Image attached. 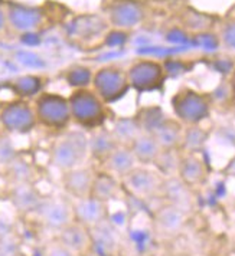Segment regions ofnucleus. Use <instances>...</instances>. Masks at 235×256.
Masks as SVG:
<instances>
[{
	"instance_id": "f257e3e1",
	"label": "nucleus",
	"mask_w": 235,
	"mask_h": 256,
	"mask_svg": "<svg viewBox=\"0 0 235 256\" xmlns=\"http://www.w3.org/2000/svg\"><path fill=\"white\" fill-rule=\"evenodd\" d=\"M88 156V136L81 130L65 131L52 142L49 150L51 163L59 172L84 166Z\"/></svg>"
},
{
	"instance_id": "f03ea898",
	"label": "nucleus",
	"mask_w": 235,
	"mask_h": 256,
	"mask_svg": "<svg viewBox=\"0 0 235 256\" xmlns=\"http://www.w3.org/2000/svg\"><path fill=\"white\" fill-rule=\"evenodd\" d=\"M71 120L88 131L103 127L107 121V104L91 90H74L68 96Z\"/></svg>"
},
{
	"instance_id": "7ed1b4c3",
	"label": "nucleus",
	"mask_w": 235,
	"mask_h": 256,
	"mask_svg": "<svg viewBox=\"0 0 235 256\" xmlns=\"http://www.w3.org/2000/svg\"><path fill=\"white\" fill-rule=\"evenodd\" d=\"M212 104V95L199 92L192 88L179 90L170 100L173 114L183 126H198L206 118H209Z\"/></svg>"
},
{
	"instance_id": "20e7f679",
	"label": "nucleus",
	"mask_w": 235,
	"mask_h": 256,
	"mask_svg": "<svg viewBox=\"0 0 235 256\" xmlns=\"http://www.w3.org/2000/svg\"><path fill=\"white\" fill-rule=\"evenodd\" d=\"M34 110L38 126L48 130L62 131L72 121L68 96L61 94L42 91L34 101Z\"/></svg>"
},
{
	"instance_id": "39448f33",
	"label": "nucleus",
	"mask_w": 235,
	"mask_h": 256,
	"mask_svg": "<svg viewBox=\"0 0 235 256\" xmlns=\"http://www.w3.org/2000/svg\"><path fill=\"white\" fill-rule=\"evenodd\" d=\"M91 86V90L107 105L120 101L130 90L127 74L116 66H106L97 70L93 75Z\"/></svg>"
},
{
	"instance_id": "423d86ee",
	"label": "nucleus",
	"mask_w": 235,
	"mask_h": 256,
	"mask_svg": "<svg viewBox=\"0 0 235 256\" xmlns=\"http://www.w3.org/2000/svg\"><path fill=\"white\" fill-rule=\"evenodd\" d=\"M2 130L11 134H29L38 126L34 105L26 100H13L0 106Z\"/></svg>"
},
{
	"instance_id": "0eeeda50",
	"label": "nucleus",
	"mask_w": 235,
	"mask_h": 256,
	"mask_svg": "<svg viewBox=\"0 0 235 256\" xmlns=\"http://www.w3.org/2000/svg\"><path fill=\"white\" fill-rule=\"evenodd\" d=\"M126 74L130 90H134L137 92L157 91L165 85L167 78L165 66L160 62L150 59H141L134 62Z\"/></svg>"
},
{
	"instance_id": "6e6552de",
	"label": "nucleus",
	"mask_w": 235,
	"mask_h": 256,
	"mask_svg": "<svg viewBox=\"0 0 235 256\" xmlns=\"http://www.w3.org/2000/svg\"><path fill=\"white\" fill-rule=\"evenodd\" d=\"M163 176L146 166H136L131 172L121 177L123 187L139 198H147L160 192Z\"/></svg>"
},
{
	"instance_id": "1a4fd4ad",
	"label": "nucleus",
	"mask_w": 235,
	"mask_h": 256,
	"mask_svg": "<svg viewBox=\"0 0 235 256\" xmlns=\"http://www.w3.org/2000/svg\"><path fill=\"white\" fill-rule=\"evenodd\" d=\"M5 12L8 29L18 35L32 34L44 24V12L35 6L8 3L5 6Z\"/></svg>"
},
{
	"instance_id": "9d476101",
	"label": "nucleus",
	"mask_w": 235,
	"mask_h": 256,
	"mask_svg": "<svg viewBox=\"0 0 235 256\" xmlns=\"http://www.w3.org/2000/svg\"><path fill=\"white\" fill-rule=\"evenodd\" d=\"M35 213L48 229L55 232H59L62 228H65L74 220L72 204L65 198H42Z\"/></svg>"
},
{
	"instance_id": "9b49d317",
	"label": "nucleus",
	"mask_w": 235,
	"mask_h": 256,
	"mask_svg": "<svg viewBox=\"0 0 235 256\" xmlns=\"http://www.w3.org/2000/svg\"><path fill=\"white\" fill-rule=\"evenodd\" d=\"M144 9L136 0H117L108 9V22L118 30H129L141 24Z\"/></svg>"
},
{
	"instance_id": "f8f14e48",
	"label": "nucleus",
	"mask_w": 235,
	"mask_h": 256,
	"mask_svg": "<svg viewBox=\"0 0 235 256\" xmlns=\"http://www.w3.org/2000/svg\"><path fill=\"white\" fill-rule=\"evenodd\" d=\"M57 242L67 248L75 256L87 255L94 248L90 229L77 220H72L70 224L59 230Z\"/></svg>"
},
{
	"instance_id": "ddd939ff",
	"label": "nucleus",
	"mask_w": 235,
	"mask_h": 256,
	"mask_svg": "<svg viewBox=\"0 0 235 256\" xmlns=\"http://www.w3.org/2000/svg\"><path fill=\"white\" fill-rule=\"evenodd\" d=\"M94 176V170L87 166H80L67 172H62V187L71 198H90Z\"/></svg>"
},
{
	"instance_id": "4468645a",
	"label": "nucleus",
	"mask_w": 235,
	"mask_h": 256,
	"mask_svg": "<svg viewBox=\"0 0 235 256\" xmlns=\"http://www.w3.org/2000/svg\"><path fill=\"white\" fill-rule=\"evenodd\" d=\"M74 220L80 222L88 229L97 226L98 223L107 220V203L94 198H75L72 203Z\"/></svg>"
},
{
	"instance_id": "2eb2a0df",
	"label": "nucleus",
	"mask_w": 235,
	"mask_h": 256,
	"mask_svg": "<svg viewBox=\"0 0 235 256\" xmlns=\"http://www.w3.org/2000/svg\"><path fill=\"white\" fill-rule=\"evenodd\" d=\"M177 176L189 187L198 186L206 178V164L199 154L182 152L179 158Z\"/></svg>"
},
{
	"instance_id": "dca6fc26",
	"label": "nucleus",
	"mask_w": 235,
	"mask_h": 256,
	"mask_svg": "<svg viewBox=\"0 0 235 256\" xmlns=\"http://www.w3.org/2000/svg\"><path fill=\"white\" fill-rule=\"evenodd\" d=\"M160 193L165 196L167 204L176 206V208L185 210V212L192 208L190 187L185 184L177 174L163 177Z\"/></svg>"
},
{
	"instance_id": "f3484780",
	"label": "nucleus",
	"mask_w": 235,
	"mask_h": 256,
	"mask_svg": "<svg viewBox=\"0 0 235 256\" xmlns=\"http://www.w3.org/2000/svg\"><path fill=\"white\" fill-rule=\"evenodd\" d=\"M117 141L111 134V130L104 126L91 130L88 134V154L98 163H104L107 157L117 147Z\"/></svg>"
},
{
	"instance_id": "a211bd4d",
	"label": "nucleus",
	"mask_w": 235,
	"mask_h": 256,
	"mask_svg": "<svg viewBox=\"0 0 235 256\" xmlns=\"http://www.w3.org/2000/svg\"><path fill=\"white\" fill-rule=\"evenodd\" d=\"M9 198H11L13 208L21 213H25V214L35 213L36 209L41 204V202H42V198H44L32 183H16V184H13Z\"/></svg>"
},
{
	"instance_id": "6ab92c4d",
	"label": "nucleus",
	"mask_w": 235,
	"mask_h": 256,
	"mask_svg": "<svg viewBox=\"0 0 235 256\" xmlns=\"http://www.w3.org/2000/svg\"><path fill=\"white\" fill-rule=\"evenodd\" d=\"M185 220H186V212L172 204H166L160 208L154 216L156 229L167 236L180 232L182 228L185 226Z\"/></svg>"
},
{
	"instance_id": "aec40b11",
	"label": "nucleus",
	"mask_w": 235,
	"mask_h": 256,
	"mask_svg": "<svg viewBox=\"0 0 235 256\" xmlns=\"http://www.w3.org/2000/svg\"><path fill=\"white\" fill-rule=\"evenodd\" d=\"M185 126L176 118H166L152 136L162 150H179Z\"/></svg>"
},
{
	"instance_id": "412c9836",
	"label": "nucleus",
	"mask_w": 235,
	"mask_h": 256,
	"mask_svg": "<svg viewBox=\"0 0 235 256\" xmlns=\"http://www.w3.org/2000/svg\"><path fill=\"white\" fill-rule=\"evenodd\" d=\"M103 164L106 167V172L114 174L117 178H121L137 166V160L130 147L117 146Z\"/></svg>"
},
{
	"instance_id": "4be33fe9",
	"label": "nucleus",
	"mask_w": 235,
	"mask_h": 256,
	"mask_svg": "<svg viewBox=\"0 0 235 256\" xmlns=\"http://www.w3.org/2000/svg\"><path fill=\"white\" fill-rule=\"evenodd\" d=\"M118 192H120V182L116 176L108 172L95 173L93 188H91V198L108 203L117 198Z\"/></svg>"
},
{
	"instance_id": "5701e85b",
	"label": "nucleus",
	"mask_w": 235,
	"mask_h": 256,
	"mask_svg": "<svg viewBox=\"0 0 235 256\" xmlns=\"http://www.w3.org/2000/svg\"><path fill=\"white\" fill-rule=\"evenodd\" d=\"M130 148L134 154L137 163H140L141 166L154 164L157 156L162 152V148L159 147L157 141L152 134H144V132H141L140 136L131 142Z\"/></svg>"
},
{
	"instance_id": "b1692460",
	"label": "nucleus",
	"mask_w": 235,
	"mask_h": 256,
	"mask_svg": "<svg viewBox=\"0 0 235 256\" xmlns=\"http://www.w3.org/2000/svg\"><path fill=\"white\" fill-rule=\"evenodd\" d=\"M93 238V246L101 249L106 255H111L116 252L118 246V233L113 224L104 220L98 223L97 226L90 229Z\"/></svg>"
},
{
	"instance_id": "393cba45",
	"label": "nucleus",
	"mask_w": 235,
	"mask_h": 256,
	"mask_svg": "<svg viewBox=\"0 0 235 256\" xmlns=\"http://www.w3.org/2000/svg\"><path fill=\"white\" fill-rule=\"evenodd\" d=\"M111 134L114 136L118 146H127V147H130L131 142L141 134V130L134 116H118L113 122Z\"/></svg>"
},
{
	"instance_id": "a878e982",
	"label": "nucleus",
	"mask_w": 235,
	"mask_h": 256,
	"mask_svg": "<svg viewBox=\"0 0 235 256\" xmlns=\"http://www.w3.org/2000/svg\"><path fill=\"white\" fill-rule=\"evenodd\" d=\"M208 138H209L208 130L200 127V124H198V126H185L179 150H182V152L199 154L205 148Z\"/></svg>"
},
{
	"instance_id": "bb28decb",
	"label": "nucleus",
	"mask_w": 235,
	"mask_h": 256,
	"mask_svg": "<svg viewBox=\"0 0 235 256\" xmlns=\"http://www.w3.org/2000/svg\"><path fill=\"white\" fill-rule=\"evenodd\" d=\"M13 94L18 100H31L36 98L39 94L42 92L44 82L42 78L38 75H22L18 76L16 80L9 82Z\"/></svg>"
},
{
	"instance_id": "cd10ccee",
	"label": "nucleus",
	"mask_w": 235,
	"mask_h": 256,
	"mask_svg": "<svg viewBox=\"0 0 235 256\" xmlns=\"http://www.w3.org/2000/svg\"><path fill=\"white\" fill-rule=\"evenodd\" d=\"M134 116L137 120V124L140 127L141 132H144V134H153L159 128V126L167 118L165 111L157 105L141 106Z\"/></svg>"
},
{
	"instance_id": "c85d7f7f",
	"label": "nucleus",
	"mask_w": 235,
	"mask_h": 256,
	"mask_svg": "<svg viewBox=\"0 0 235 256\" xmlns=\"http://www.w3.org/2000/svg\"><path fill=\"white\" fill-rule=\"evenodd\" d=\"M6 174L13 182L16 183H32L34 178V170L32 166L25 162L19 157H15L9 163L6 164Z\"/></svg>"
},
{
	"instance_id": "c756f323",
	"label": "nucleus",
	"mask_w": 235,
	"mask_h": 256,
	"mask_svg": "<svg viewBox=\"0 0 235 256\" xmlns=\"http://www.w3.org/2000/svg\"><path fill=\"white\" fill-rule=\"evenodd\" d=\"M93 72L87 66H72L65 72L64 78L65 82L74 90H83V88H90L91 82H93Z\"/></svg>"
},
{
	"instance_id": "7c9ffc66",
	"label": "nucleus",
	"mask_w": 235,
	"mask_h": 256,
	"mask_svg": "<svg viewBox=\"0 0 235 256\" xmlns=\"http://www.w3.org/2000/svg\"><path fill=\"white\" fill-rule=\"evenodd\" d=\"M179 158H180V154L177 152V150H162L154 162V166L157 167V172L163 177L176 176Z\"/></svg>"
},
{
	"instance_id": "2f4dec72",
	"label": "nucleus",
	"mask_w": 235,
	"mask_h": 256,
	"mask_svg": "<svg viewBox=\"0 0 235 256\" xmlns=\"http://www.w3.org/2000/svg\"><path fill=\"white\" fill-rule=\"evenodd\" d=\"M75 34L78 32L80 38H93L95 34H100L106 29V22L97 16H83L75 22Z\"/></svg>"
},
{
	"instance_id": "473e14b6",
	"label": "nucleus",
	"mask_w": 235,
	"mask_h": 256,
	"mask_svg": "<svg viewBox=\"0 0 235 256\" xmlns=\"http://www.w3.org/2000/svg\"><path fill=\"white\" fill-rule=\"evenodd\" d=\"M182 22H183V26L192 32H206L208 29H211L212 18L200 12L190 10L183 14Z\"/></svg>"
},
{
	"instance_id": "72a5a7b5",
	"label": "nucleus",
	"mask_w": 235,
	"mask_h": 256,
	"mask_svg": "<svg viewBox=\"0 0 235 256\" xmlns=\"http://www.w3.org/2000/svg\"><path fill=\"white\" fill-rule=\"evenodd\" d=\"M221 40L226 48L235 49V19L229 20L222 26L221 30Z\"/></svg>"
},
{
	"instance_id": "f704fd0d",
	"label": "nucleus",
	"mask_w": 235,
	"mask_h": 256,
	"mask_svg": "<svg viewBox=\"0 0 235 256\" xmlns=\"http://www.w3.org/2000/svg\"><path fill=\"white\" fill-rule=\"evenodd\" d=\"M44 256H75L72 252H70L67 248H64L59 242H55V244H51L45 249L44 252Z\"/></svg>"
},
{
	"instance_id": "c9c22d12",
	"label": "nucleus",
	"mask_w": 235,
	"mask_h": 256,
	"mask_svg": "<svg viewBox=\"0 0 235 256\" xmlns=\"http://www.w3.org/2000/svg\"><path fill=\"white\" fill-rule=\"evenodd\" d=\"M8 29V24H6V12H5V8L0 4V34L5 32Z\"/></svg>"
},
{
	"instance_id": "e433bc0d",
	"label": "nucleus",
	"mask_w": 235,
	"mask_h": 256,
	"mask_svg": "<svg viewBox=\"0 0 235 256\" xmlns=\"http://www.w3.org/2000/svg\"><path fill=\"white\" fill-rule=\"evenodd\" d=\"M225 173L229 176H235V157L234 158H231L228 166L225 167Z\"/></svg>"
},
{
	"instance_id": "4c0bfd02",
	"label": "nucleus",
	"mask_w": 235,
	"mask_h": 256,
	"mask_svg": "<svg viewBox=\"0 0 235 256\" xmlns=\"http://www.w3.org/2000/svg\"><path fill=\"white\" fill-rule=\"evenodd\" d=\"M229 88H231V91L235 94V70H232V75H231V78H229Z\"/></svg>"
},
{
	"instance_id": "58836bf2",
	"label": "nucleus",
	"mask_w": 235,
	"mask_h": 256,
	"mask_svg": "<svg viewBox=\"0 0 235 256\" xmlns=\"http://www.w3.org/2000/svg\"><path fill=\"white\" fill-rule=\"evenodd\" d=\"M232 118H234V124H235V110H234V112H232Z\"/></svg>"
},
{
	"instance_id": "ea45409f",
	"label": "nucleus",
	"mask_w": 235,
	"mask_h": 256,
	"mask_svg": "<svg viewBox=\"0 0 235 256\" xmlns=\"http://www.w3.org/2000/svg\"><path fill=\"white\" fill-rule=\"evenodd\" d=\"M0 88H2V85H0ZM0 105H2V101H0Z\"/></svg>"
},
{
	"instance_id": "a19ab883",
	"label": "nucleus",
	"mask_w": 235,
	"mask_h": 256,
	"mask_svg": "<svg viewBox=\"0 0 235 256\" xmlns=\"http://www.w3.org/2000/svg\"><path fill=\"white\" fill-rule=\"evenodd\" d=\"M0 131H3V130H2V126H0Z\"/></svg>"
}]
</instances>
